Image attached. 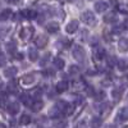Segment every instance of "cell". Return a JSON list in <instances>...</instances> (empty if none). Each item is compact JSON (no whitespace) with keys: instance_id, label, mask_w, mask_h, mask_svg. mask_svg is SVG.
<instances>
[{"instance_id":"9","label":"cell","mask_w":128,"mask_h":128,"mask_svg":"<svg viewBox=\"0 0 128 128\" xmlns=\"http://www.w3.org/2000/svg\"><path fill=\"white\" fill-rule=\"evenodd\" d=\"M20 14H22V17L26 18V19H34V18L37 17V13L35 12V10H31V9H24V10H22V12H20Z\"/></svg>"},{"instance_id":"32","label":"cell","mask_w":128,"mask_h":128,"mask_svg":"<svg viewBox=\"0 0 128 128\" xmlns=\"http://www.w3.org/2000/svg\"><path fill=\"white\" fill-rule=\"evenodd\" d=\"M42 74H44L45 77H54L55 76V72H54V69L48 68V69H45L44 72H42Z\"/></svg>"},{"instance_id":"8","label":"cell","mask_w":128,"mask_h":128,"mask_svg":"<svg viewBox=\"0 0 128 128\" xmlns=\"http://www.w3.org/2000/svg\"><path fill=\"white\" fill-rule=\"evenodd\" d=\"M108 8H109V4L106 3V2H96V3H95V10H96L98 13L105 12Z\"/></svg>"},{"instance_id":"14","label":"cell","mask_w":128,"mask_h":128,"mask_svg":"<svg viewBox=\"0 0 128 128\" xmlns=\"http://www.w3.org/2000/svg\"><path fill=\"white\" fill-rule=\"evenodd\" d=\"M20 101H22L26 106H31L32 102H34V99H32V96L28 95V94H22L20 95Z\"/></svg>"},{"instance_id":"43","label":"cell","mask_w":128,"mask_h":128,"mask_svg":"<svg viewBox=\"0 0 128 128\" xmlns=\"http://www.w3.org/2000/svg\"><path fill=\"white\" fill-rule=\"evenodd\" d=\"M0 86H2V81H0Z\"/></svg>"},{"instance_id":"28","label":"cell","mask_w":128,"mask_h":128,"mask_svg":"<svg viewBox=\"0 0 128 128\" xmlns=\"http://www.w3.org/2000/svg\"><path fill=\"white\" fill-rule=\"evenodd\" d=\"M112 95H113V98L115 100H120V98H122V88H114Z\"/></svg>"},{"instance_id":"4","label":"cell","mask_w":128,"mask_h":128,"mask_svg":"<svg viewBox=\"0 0 128 128\" xmlns=\"http://www.w3.org/2000/svg\"><path fill=\"white\" fill-rule=\"evenodd\" d=\"M78 26H80V23H78V20L77 19H72L70 22L67 24V27H66V31L68 32V34H74L77 30H78Z\"/></svg>"},{"instance_id":"3","label":"cell","mask_w":128,"mask_h":128,"mask_svg":"<svg viewBox=\"0 0 128 128\" xmlns=\"http://www.w3.org/2000/svg\"><path fill=\"white\" fill-rule=\"evenodd\" d=\"M32 35H34V27H31V26H27V27H23L22 30H20V38H22L23 41H30Z\"/></svg>"},{"instance_id":"17","label":"cell","mask_w":128,"mask_h":128,"mask_svg":"<svg viewBox=\"0 0 128 128\" xmlns=\"http://www.w3.org/2000/svg\"><path fill=\"white\" fill-rule=\"evenodd\" d=\"M68 87H69V84H68L67 81H60V82L56 83V91H58L59 94H62V92H64V91H67Z\"/></svg>"},{"instance_id":"36","label":"cell","mask_w":128,"mask_h":128,"mask_svg":"<svg viewBox=\"0 0 128 128\" xmlns=\"http://www.w3.org/2000/svg\"><path fill=\"white\" fill-rule=\"evenodd\" d=\"M48 59H50V54H46V55L44 56V59L41 60V63H40V64H41V66H44V64L48 62Z\"/></svg>"},{"instance_id":"1","label":"cell","mask_w":128,"mask_h":128,"mask_svg":"<svg viewBox=\"0 0 128 128\" xmlns=\"http://www.w3.org/2000/svg\"><path fill=\"white\" fill-rule=\"evenodd\" d=\"M73 56L77 62H83L84 58H86V52H84V49L81 45H76L73 48Z\"/></svg>"},{"instance_id":"30","label":"cell","mask_w":128,"mask_h":128,"mask_svg":"<svg viewBox=\"0 0 128 128\" xmlns=\"http://www.w3.org/2000/svg\"><path fill=\"white\" fill-rule=\"evenodd\" d=\"M8 91L12 92V94L17 92V82H16V81H12V82L8 84Z\"/></svg>"},{"instance_id":"29","label":"cell","mask_w":128,"mask_h":128,"mask_svg":"<svg viewBox=\"0 0 128 128\" xmlns=\"http://www.w3.org/2000/svg\"><path fill=\"white\" fill-rule=\"evenodd\" d=\"M8 102V95L5 92H0V106H5Z\"/></svg>"},{"instance_id":"2","label":"cell","mask_w":128,"mask_h":128,"mask_svg":"<svg viewBox=\"0 0 128 128\" xmlns=\"http://www.w3.org/2000/svg\"><path fill=\"white\" fill-rule=\"evenodd\" d=\"M82 20L86 24H90V26H95L96 24V17L92 12H90V10H86V12L82 13Z\"/></svg>"},{"instance_id":"16","label":"cell","mask_w":128,"mask_h":128,"mask_svg":"<svg viewBox=\"0 0 128 128\" xmlns=\"http://www.w3.org/2000/svg\"><path fill=\"white\" fill-rule=\"evenodd\" d=\"M104 22L105 23H115V22H118V17H116L115 13H108L104 17Z\"/></svg>"},{"instance_id":"20","label":"cell","mask_w":128,"mask_h":128,"mask_svg":"<svg viewBox=\"0 0 128 128\" xmlns=\"http://www.w3.org/2000/svg\"><path fill=\"white\" fill-rule=\"evenodd\" d=\"M17 73H18V69H17L16 67H9V68H6L5 72H4L5 77H8V78H13Z\"/></svg>"},{"instance_id":"6","label":"cell","mask_w":128,"mask_h":128,"mask_svg":"<svg viewBox=\"0 0 128 128\" xmlns=\"http://www.w3.org/2000/svg\"><path fill=\"white\" fill-rule=\"evenodd\" d=\"M116 8L119 12L128 14V0H118L116 2Z\"/></svg>"},{"instance_id":"38","label":"cell","mask_w":128,"mask_h":128,"mask_svg":"<svg viewBox=\"0 0 128 128\" xmlns=\"http://www.w3.org/2000/svg\"><path fill=\"white\" fill-rule=\"evenodd\" d=\"M24 56H23V54H22V52H17V54H16V59L17 60H22Z\"/></svg>"},{"instance_id":"31","label":"cell","mask_w":128,"mask_h":128,"mask_svg":"<svg viewBox=\"0 0 128 128\" xmlns=\"http://www.w3.org/2000/svg\"><path fill=\"white\" fill-rule=\"evenodd\" d=\"M95 100L96 101H101V100H104L105 99V92L104 91H98V92H95Z\"/></svg>"},{"instance_id":"18","label":"cell","mask_w":128,"mask_h":128,"mask_svg":"<svg viewBox=\"0 0 128 128\" xmlns=\"http://www.w3.org/2000/svg\"><path fill=\"white\" fill-rule=\"evenodd\" d=\"M118 120L126 122L128 120V108H122L118 113Z\"/></svg>"},{"instance_id":"42","label":"cell","mask_w":128,"mask_h":128,"mask_svg":"<svg viewBox=\"0 0 128 128\" xmlns=\"http://www.w3.org/2000/svg\"><path fill=\"white\" fill-rule=\"evenodd\" d=\"M0 128H8V127H6L4 123H0Z\"/></svg>"},{"instance_id":"37","label":"cell","mask_w":128,"mask_h":128,"mask_svg":"<svg viewBox=\"0 0 128 128\" xmlns=\"http://www.w3.org/2000/svg\"><path fill=\"white\" fill-rule=\"evenodd\" d=\"M76 128H86V122L82 120L81 123H78V124L76 126Z\"/></svg>"},{"instance_id":"15","label":"cell","mask_w":128,"mask_h":128,"mask_svg":"<svg viewBox=\"0 0 128 128\" xmlns=\"http://www.w3.org/2000/svg\"><path fill=\"white\" fill-rule=\"evenodd\" d=\"M118 49L120 51H128V38L127 37H122L118 41Z\"/></svg>"},{"instance_id":"40","label":"cell","mask_w":128,"mask_h":128,"mask_svg":"<svg viewBox=\"0 0 128 128\" xmlns=\"http://www.w3.org/2000/svg\"><path fill=\"white\" fill-rule=\"evenodd\" d=\"M105 128H116V126H115V124H108Z\"/></svg>"},{"instance_id":"11","label":"cell","mask_w":128,"mask_h":128,"mask_svg":"<svg viewBox=\"0 0 128 128\" xmlns=\"http://www.w3.org/2000/svg\"><path fill=\"white\" fill-rule=\"evenodd\" d=\"M116 66H118V69L122 70V72L128 70V59H126V58L119 59L118 62H116Z\"/></svg>"},{"instance_id":"21","label":"cell","mask_w":128,"mask_h":128,"mask_svg":"<svg viewBox=\"0 0 128 128\" xmlns=\"http://www.w3.org/2000/svg\"><path fill=\"white\" fill-rule=\"evenodd\" d=\"M46 30L50 32V34H55V32L59 31V23L58 22H50L46 26Z\"/></svg>"},{"instance_id":"41","label":"cell","mask_w":128,"mask_h":128,"mask_svg":"<svg viewBox=\"0 0 128 128\" xmlns=\"http://www.w3.org/2000/svg\"><path fill=\"white\" fill-rule=\"evenodd\" d=\"M87 74H91V76H94V74H96V73H95V70H88Z\"/></svg>"},{"instance_id":"10","label":"cell","mask_w":128,"mask_h":128,"mask_svg":"<svg viewBox=\"0 0 128 128\" xmlns=\"http://www.w3.org/2000/svg\"><path fill=\"white\" fill-rule=\"evenodd\" d=\"M19 109H20V106H19L18 102H10V104L8 105V113H9V114H12V115L18 114Z\"/></svg>"},{"instance_id":"23","label":"cell","mask_w":128,"mask_h":128,"mask_svg":"<svg viewBox=\"0 0 128 128\" xmlns=\"http://www.w3.org/2000/svg\"><path fill=\"white\" fill-rule=\"evenodd\" d=\"M42 108H44V102H42L41 100H36V101L32 102V105H31V109L34 112H40Z\"/></svg>"},{"instance_id":"25","label":"cell","mask_w":128,"mask_h":128,"mask_svg":"<svg viewBox=\"0 0 128 128\" xmlns=\"http://www.w3.org/2000/svg\"><path fill=\"white\" fill-rule=\"evenodd\" d=\"M31 120H32L31 115H28V114H22V116H20V119H19V123L23 124V126H26V124H30Z\"/></svg>"},{"instance_id":"26","label":"cell","mask_w":128,"mask_h":128,"mask_svg":"<svg viewBox=\"0 0 128 128\" xmlns=\"http://www.w3.org/2000/svg\"><path fill=\"white\" fill-rule=\"evenodd\" d=\"M112 110V105L110 104H108V102H106V104H104L102 106H101V108H100V113L105 116V115H108V113Z\"/></svg>"},{"instance_id":"39","label":"cell","mask_w":128,"mask_h":128,"mask_svg":"<svg viewBox=\"0 0 128 128\" xmlns=\"http://www.w3.org/2000/svg\"><path fill=\"white\" fill-rule=\"evenodd\" d=\"M123 28H124V30H128V18L123 22Z\"/></svg>"},{"instance_id":"35","label":"cell","mask_w":128,"mask_h":128,"mask_svg":"<svg viewBox=\"0 0 128 128\" xmlns=\"http://www.w3.org/2000/svg\"><path fill=\"white\" fill-rule=\"evenodd\" d=\"M114 62H115V58H114V56H109V58H108V66H109V67H113L114 64H115Z\"/></svg>"},{"instance_id":"34","label":"cell","mask_w":128,"mask_h":128,"mask_svg":"<svg viewBox=\"0 0 128 128\" xmlns=\"http://www.w3.org/2000/svg\"><path fill=\"white\" fill-rule=\"evenodd\" d=\"M5 63H6V58H5V55L3 54V52H0V67H4V66H5Z\"/></svg>"},{"instance_id":"19","label":"cell","mask_w":128,"mask_h":128,"mask_svg":"<svg viewBox=\"0 0 128 128\" xmlns=\"http://www.w3.org/2000/svg\"><path fill=\"white\" fill-rule=\"evenodd\" d=\"M28 58L31 62H36L38 59V52L35 48H30L28 49Z\"/></svg>"},{"instance_id":"33","label":"cell","mask_w":128,"mask_h":128,"mask_svg":"<svg viewBox=\"0 0 128 128\" xmlns=\"http://www.w3.org/2000/svg\"><path fill=\"white\" fill-rule=\"evenodd\" d=\"M69 73L74 76V74L80 73V68H78L77 66H70V67H69Z\"/></svg>"},{"instance_id":"7","label":"cell","mask_w":128,"mask_h":128,"mask_svg":"<svg viewBox=\"0 0 128 128\" xmlns=\"http://www.w3.org/2000/svg\"><path fill=\"white\" fill-rule=\"evenodd\" d=\"M36 77H35V74L34 73H28V74H24V76L20 78V82H22L23 84H32L35 82Z\"/></svg>"},{"instance_id":"24","label":"cell","mask_w":128,"mask_h":128,"mask_svg":"<svg viewBox=\"0 0 128 128\" xmlns=\"http://www.w3.org/2000/svg\"><path fill=\"white\" fill-rule=\"evenodd\" d=\"M6 51L9 52V54H14L16 52V50H17V44L14 41H9V42H6Z\"/></svg>"},{"instance_id":"12","label":"cell","mask_w":128,"mask_h":128,"mask_svg":"<svg viewBox=\"0 0 128 128\" xmlns=\"http://www.w3.org/2000/svg\"><path fill=\"white\" fill-rule=\"evenodd\" d=\"M13 12L12 9H4L3 12H0V22H5V20H8L10 17H12Z\"/></svg>"},{"instance_id":"27","label":"cell","mask_w":128,"mask_h":128,"mask_svg":"<svg viewBox=\"0 0 128 128\" xmlns=\"http://www.w3.org/2000/svg\"><path fill=\"white\" fill-rule=\"evenodd\" d=\"M54 66L58 68V69H63L64 68V66H66V64H64V60L62 59V58H59V56H56L55 59H54Z\"/></svg>"},{"instance_id":"22","label":"cell","mask_w":128,"mask_h":128,"mask_svg":"<svg viewBox=\"0 0 128 128\" xmlns=\"http://www.w3.org/2000/svg\"><path fill=\"white\" fill-rule=\"evenodd\" d=\"M101 124H102V119L99 118V116H95V118H92L91 122H90L91 128H100Z\"/></svg>"},{"instance_id":"13","label":"cell","mask_w":128,"mask_h":128,"mask_svg":"<svg viewBox=\"0 0 128 128\" xmlns=\"http://www.w3.org/2000/svg\"><path fill=\"white\" fill-rule=\"evenodd\" d=\"M94 55H95V58L98 59V60H102L104 58H105V50H104V48H101V46H98L95 49V52H94Z\"/></svg>"},{"instance_id":"5","label":"cell","mask_w":128,"mask_h":128,"mask_svg":"<svg viewBox=\"0 0 128 128\" xmlns=\"http://www.w3.org/2000/svg\"><path fill=\"white\" fill-rule=\"evenodd\" d=\"M35 44L38 49H44L46 45H48V37L44 36V35H40L38 37H36L35 40Z\"/></svg>"}]
</instances>
